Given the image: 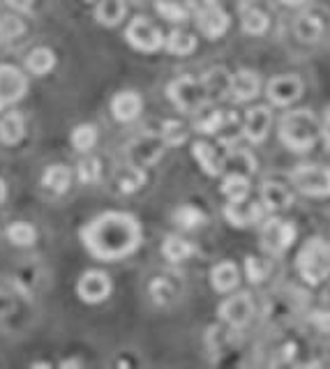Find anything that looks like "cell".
<instances>
[{
    "label": "cell",
    "mask_w": 330,
    "mask_h": 369,
    "mask_svg": "<svg viewBox=\"0 0 330 369\" xmlns=\"http://www.w3.org/2000/svg\"><path fill=\"white\" fill-rule=\"evenodd\" d=\"M81 240L100 261H120L141 245V226L127 213H104L81 231Z\"/></svg>",
    "instance_id": "1"
},
{
    "label": "cell",
    "mask_w": 330,
    "mask_h": 369,
    "mask_svg": "<svg viewBox=\"0 0 330 369\" xmlns=\"http://www.w3.org/2000/svg\"><path fill=\"white\" fill-rule=\"evenodd\" d=\"M279 141L293 153H305L317 146V141L324 134V127L319 125L317 115L310 108H296L288 111L282 120H279Z\"/></svg>",
    "instance_id": "2"
},
{
    "label": "cell",
    "mask_w": 330,
    "mask_h": 369,
    "mask_svg": "<svg viewBox=\"0 0 330 369\" xmlns=\"http://www.w3.org/2000/svg\"><path fill=\"white\" fill-rule=\"evenodd\" d=\"M167 95L171 102L185 113L201 111V108H205L212 102L203 79H194V77H180L176 81H171L167 88Z\"/></svg>",
    "instance_id": "3"
},
{
    "label": "cell",
    "mask_w": 330,
    "mask_h": 369,
    "mask_svg": "<svg viewBox=\"0 0 330 369\" xmlns=\"http://www.w3.org/2000/svg\"><path fill=\"white\" fill-rule=\"evenodd\" d=\"M298 270L310 284H319L330 277V245L321 238L310 240L298 254Z\"/></svg>",
    "instance_id": "4"
},
{
    "label": "cell",
    "mask_w": 330,
    "mask_h": 369,
    "mask_svg": "<svg viewBox=\"0 0 330 369\" xmlns=\"http://www.w3.org/2000/svg\"><path fill=\"white\" fill-rule=\"evenodd\" d=\"M125 39L132 49L137 51H158V49L164 46V32L155 26V23L148 19V16H137L127 23L125 30Z\"/></svg>",
    "instance_id": "5"
},
{
    "label": "cell",
    "mask_w": 330,
    "mask_h": 369,
    "mask_svg": "<svg viewBox=\"0 0 330 369\" xmlns=\"http://www.w3.org/2000/svg\"><path fill=\"white\" fill-rule=\"evenodd\" d=\"M291 182L307 196H330V169L319 164H300L293 169Z\"/></svg>",
    "instance_id": "6"
},
{
    "label": "cell",
    "mask_w": 330,
    "mask_h": 369,
    "mask_svg": "<svg viewBox=\"0 0 330 369\" xmlns=\"http://www.w3.org/2000/svg\"><path fill=\"white\" fill-rule=\"evenodd\" d=\"M164 148H167V144H164L162 134H141L127 146V159L129 164L146 169V166H153L164 155Z\"/></svg>",
    "instance_id": "7"
},
{
    "label": "cell",
    "mask_w": 330,
    "mask_h": 369,
    "mask_svg": "<svg viewBox=\"0 0 330 369\" xmlns=\"http://www.w3.org/2000/svg\"><path fill=\"white\" fill-rule=\"evenodd\" d=\"M296 240V226L284 220H268L261 229V245L270 254H282Z\"/></svg>",
    "instance_id": "8"
},
{
    "label": "cell",
    "mask_w": 330,
    "mask_h": 369,
    "mask_svg": "<svg viewBox=\"0 0 330 369\" xmlns=\"http://www.w3.org/2000/svg\"><path fill=\"white\" fill-rule=\"evenodd\" d=\"M26 90H28V79L19 67L0 65V108L16 104L26 95Z\"/></svg>",
    "instance_id": "9"
},
{
    "label": "cell",
    "mask_w": 330,
    "mask_h": 369,
    "mask_svg": "<svg viewBox=\"0 0 330 369\" xmlns=\"http://www.w3.org/2000/svg\"><path fill=\"white\" fill-rule=\"evenodd\" d=\"M79 298L88 305L104 303L111 296V277L102 270H88L81 275V280L77 284Z\"/></svg>",
    "instance_id": "10"
},
{
    "label": "cell",
    "mask_w": 330,
    "mask_h": 369,
    "mask_svg": "<svg viewBox=\"0 0 330 369\" xmlns=\"http://www.w3.org/2000/svg\"><path fill=\"white\" fill-rule=\"evenodd\" d=\"M220 318L224 321L229 328H243V325L250 323V318L254 314V303L247 293H238V296L227 298L224 303L220 305Z\"/></svg>",
    "instance_id": "11"
},
{
    "label": "cell",
    "mask_w": 330,
    "mask_h": 369,
    "mask_svg": "<svg viewBox=\"0 0 330 369\" xmlns=\"http://www.w3.org/2000/svg\"><path fill=\"white\" fill-rule=\"evenodd\" d=\"M196 26H199V32L203 37L217 39L229 30V14L217 3L201 5V10L196 12Z\"/></svg>",
    "instance_id": "12"
},
{
    "label": "cell",
    "mask_w": 330,
    "mask_h": 369,
    "mask_svg": "<svg viewBox=\"0 0 330 369\" xmlns=\"http://www.w3.org/2000/svg\"><path fill=\"white\" fill-rule=\"evenodd\" d=\"M303 95V81L296 74H282L268 83V99L275 106H288Z\"/></svg>",
    "instance_id": "13"
},
{
    "label": "cell",
    "mask_w": 330,
    "mask_h": 369,
    "mask_svg": "<svg viewBox=\"0 0 330 369\" xmlns=\"http://www.w3.org/2000/svg\"><path fill=\"white\" fill-rule=\"evenodd\" d=\"M270 123H273V113H270L268 106H252L250 111L245 113V120H243L245 139L252 141V144H261V141L268 137Z\"/></svg>",
    "instance_id": "14"
},
{
    "label": "cell",
    "mask_w": 330,
    "mask_h": 369,
    "mask_svg": "<svg viewBox=\"0 0 330 369\" xmlns=\"http://www.w3.org/2000/svg\"><path fill=\"white\" fill-rule=\"evenodd\" d=\"M192 157L199 162L203 173L208 175H217L227 166V153H222L217 146L208 144V141H196L192 146Z\"/></svg>",
    "instance_id": "15"
},
{
    "label": "cell",
    "mask_w": 330,
    "mask_h": 369,
    "mask_svg": "<svg viewBox=\"0 0 330 369\" xmlns=\"http://www.w3.org/2000/svg\"><path fill=\"white\" fill-rule=\"evenodd\" d=\"M259 201L263 204V208L270 213H279V211H286L288 206L293 204V194L286 184L277 182V180H268L261 184V192H259Z\"/></svg>",
    "instance_id": "16"
},
{
    "label": "cell",
    "mask_w": 330,
    "mask_h": 369,
    "mask_svg": "<svg viewBox=\"0 0 330 369\" xmlns=\"http://www.w3.org/2000/svg\"><path fill=\"white\" fill-rule=\"evenodd\" d=\"M263 204L259 201H254V204H250V201H238V204H234V201H229L227 208H224V215L227 220L234 224V226H250V224H257L261 217H263Z\"/></svg>",
    "instance_id": "17"
},
{
    "label": "cell",
    "mask_w": 330,
    "mask_h": 369,
    "mask_svg": "<svg viewBox=\"0 0 330 369\" xmlns=\"http://www.w3.org/2000/svg\"><path fill=\"white\" fill-rule=\"evenodd\" d=\"M141 108H144V99L139 97L134 90H122L111 99V113H113V118L120 123L137 120Z\"/></svg>",
    "instance_id": "18"
},
{
    "label": "cell",
    "mask_w": 330,
    "mask_h": 369,
    "mask_svg": "<svg viewBox=\"0 0 330 369\" xmlns=\"http://www.w3.org/2000/svg\"><path fill=\"white\" fill-rule=\"evenodd\" d=\"M229 92L236 102H250V99H254L261 92V81L254 72L241 70L231 77V90Z\"/></svg>",
    "instance_id": "19"
},
{
    "label": "cell",
    "mask_w": 330,
    "mask_h": 369,
    "mask_svg": "<svg viewBox=\"0 0 330 369\" xmlns=\"http://www.w3.org/2000/svg\"><path fill=\"white\" fill-rule=\"evenodd\" d=\"M238 280H241V275H238L236 263H231V261H222L210 270V284H212V289L220 293L234 291L238 287Z\"/></svg>",
    "instance_id": "20"
},
{
    "label": "cell",
    "mask_w": 330,
    "mask_h": 369,
    "mask_svg": "<svg viewBox=\"0 0 330 369\" xmlns=\"http://www.w3.org/2000/svg\"><path fill=\"white\" fill-rule=\"evenodd\" d=\"M293 32L305 44H315L324 35V21L317 14H300L293 23Z\"/></svg>",
    "instance_id": "21"
},
{
    "label": "cell",
    "mask_w": 330,
    "mask_h": 369,
    "mask_svg": "<svg viewBox=\"0 0 330 369\" xmlns=\"http://www.w3.org/2000/svg\"><path fill=\"white\" fill-rule=\"evenodd\" d=\"M125 0H97L95 7V19L102 26H118V23L125 19Z\"/></svg>",
    "instance_id": "22"
},
{
    "label": "cell",
    "mask_w": 330,
    "mask_h": 369,
    "mask_svg": "<svg viewBox=\"0 0 330 369\" xmlns=\"http://www.w3.org/2000/svg\"><path fill=\"white\" fill-rule=\"evenodd\" d=\"M23 134H26V120H23L21 113L10 111L0 118V141H3V144L7 146L19 144L23 139Z\"/></svg>",
    "instance_id": "23"
},
{
    "label": "cell",
    "mask_w": 330,
    "mask_h": 369,
    "mask_svg": "<svg viewBox=\"0 0 330 369\" xmlns=\"http://www.w3.org/2000/svg\"><path fill=\"white\" fill-rule=\"evenodd\" d=\"M56 67V54L46 46H37L26 56V70L32 77H44Z\"/></svg>",
    "instance_id": "24"
},
{
    "label": "cell",
    "mask_w": 330,
    "mask_h": 369,
    "mask_svg": "<svg viewBox=\"0 0 330 369\" xmlns=\"http://www.w3.org/2000/svg\"><path fill=\"white\" fill-rule=\"evenodd\" d=\"M222 194L227 196V201H245L250 196V178H247V173H241V171H234L229 173L224 180H222Z\"/></svg>",
    "instance_id": "25"
},
{
    "label": "cell",
    "mask_w": 330,
    "mask_h": 369,
    "mask_svg": "<svg viewBox=\"0 0 330 369\" xmlns=\"http://www.w3.org/2000/svg\"><path fill=\"white\" fill-rule=\"evenodd\" d=\"M42 184L49 192H56V194H63V192L70 189L72 184V173L68 166L63 164H51L46 166V171L42 173Z\"/></svg>",
    "instance_id": "26"
},
{
    "label": "cell",
    "mask_w": 330,
    "mask_h": 369,
    "mask_svg": "<svg viewBox=\"0 0 330 369\" xmlns=\"http://www.w3.org/2000/svg\"><path fill=\"white\" fill-rule=\"evenodd\" d=\"M164 49L173 56H189L196 49V37L185 30H171L164 37Z\"/></svg>",
    "instance_id": "27"
},
{
    "label": "cell",
    "mask_w": 330,
    "mask_h": 369,
    "mask_svg": "<svg viewBox=\"0 0 330 369\" xmlns=\"http://www.w3.org/2000/svg\"><path fill=\"white\" fill-rule=\"evenodd\" d=\"M144 182H146V169H141V166L127 164L125 169L115 173V184H118L122 194H132V192H137Z\"/></svg>",
    "instance_id": "28"
},
{
    "label": "cell",
    "mask_w": 330,
    "mask_h": 369,
    "mask_svg": "<svg viewBox=\"0 0 330 369\" xmlns=\"http://www.w3.org/2000/svg\"><path fill=\"white\" fill-rule=\"evenodd\" d=\"M162 254L167 256L171 263H183L194 254V245L183 240L180 236H167V240L162 242Z\"/></svg>",
    "instance_id": "29"
},
{
    "label": "cell",
    "mask_w": 330,
    "mask_h": 369,
    "mask_svg": "<svg viewBox=\"0 0 330 369\" xmlns=\"http://www.w3.org/2000/svg\"><path fill=\"white\" fill-rule=\"evenodd\" d=\"M203 83H205V88H208V95L210 99L215 102L217 97H224L227 92L231 90V74L227 70H210V72H205L203 74Z\"/></svg>",
    "instance_id": "30"
},
{
    "label": "cell",
    "mask_w": 330,
    "mask_h": 369,
    "mask_svg": "<svg viewBox=\"0 0 330 369\" xmlns=\"http://www.w3.org/2000/svg\"><path fill=\"white\" fill-rule=\"evenodd\" d=\"M7 240L16 247H30V245H35L37 231H35V226H30L28 222H14L7 226Z\"/></svg>",
    "instance_id": "31"
},
{
    "label": "cell",
    "mask_w": 330,
    "mask_h": 369,
    "mask_svg": "<svg viewBox=\"0 0 330 369\" xmlns=\"http://www.w3.org/2000/svg\"><path fill=\"white\" fill-rule=\"evenodd\" d=\"M241 23L247 35H263V32L268 30V16L266 12L257 10V7H247V10H243Z\"/></svg>",
    "instance_id": "32"
},
{
    "label": "cell",
    "mask_w": 330,
    "mask_h": 369,
    "mask_svg": "<svg viewBox=\"0 0 330 369\" xmlns=\"http://www.w3.org/2000/svg\"><path fill=\"white\" fill-rule=\"evenodd\" d=\"M97 144V130L95 125H77L72 130V146L79 150V153H90Z\"/></svg>",
    "instance_id": "33"
},
{
    "label": "cell",
    "mask_w": 330,
    "mask_h": 369,
    "mask_svg": "<svg viewBox=\"0 0 330 369\" xmlns=\"http://www.w3.org/2000/svg\"><path fill=\"white\" fill-rule=\"evenodd\" d=\"M173 220H176L180 229L192 231V229H199V226L205 222V215L196 206H180L178 211L173 213Z\"/></svg>",
    "instance_id": "34"
},
{
    "label": "cell",
    "mask_w": 330,
    "mask_h": 369,
    "mask_svg": "<svg viewBox=\"0 0 330 369\" xmlns=\"http://www.w3.org/2000/svg\"><path fill=\"white\" fill-rule=\"evenodd\" d=\"M273 270V265H270L268 258H261V256H247L245 261V273L250 277L252 284H261L266 282V277Z\"/></svg>",
    "instance_id": "35"
},
{
    "label": "cell",
    "mask_w": 330,
    "mask_h": 369,
    "mask_svg": "<svg viewBox=\"0 0 330 369\" xmlns=\"http://www.w3.org/2000/svg\"><path fill=\"white\" fill-rule=\"evenodd\" d=\"M23 30H26V26H23L19 16H10V14L0 16V44H7V42H14L16 37H21Z\"/></svg>",
    "instance_id": "36"
},
{
    "label": "cell",
    "mask_w": 330,
    "mask_h": 369,
    "mask_svg": "<svg viewBox=\"0 0 330 369\" xmlns=\"http://www.w3.org/2000/svg\"><path fill=\"white\" fill-rule=\"evenodd\" d=\"M158 12L162 14V19H167L171 23H185L189 19V12L185 5L176 3V0H160Z\"/></svg>",
    "instance_id": "37"
},
{
    "label": "cell",
    "mask_w": 330,
    "mask_h": 369,
    "mask_svg": "<svg viewBox=\"0 0 330 369\" xmlns=\"http://www.w3.org/2000/svg\"><path fill=\"white\" fill-rule=\"evenodd\" d=\"M151 296L158 305H169L176 300V287H173L167 277H158V280L151 284Z\"/></svg>",
    "instance_id": "38"
},
{
    "label": "cell",
    "mask_w": 330,
    "mask_h": 369,
    "mask_svg": "<svg viewBox=\"0 0 330 369\" xmlns=\"http://www.w3.org/2000/svg\"><path fill=\"white\" fill-rule=\"evenodd\" d=\"M160 134L167 146H180L187 139V130L180 120H164Z\"/></svg>",
    "instance_id": "39"
},
{
    "label": "cell",
    "mask_w": 330,
    "mask_h": 369,
    "mask_svg": "<svg viewBox=\"0 0 330 369\" xmlns=\"http://www.w3.org/2000/svg\"><path fill=\"white\" fill-rule=\"evenodd\" d=\"M227 125V115L222 113V111H210V113H205L203 118L196 123V132H201V134H215L220 132L222 127Z\"/></svg>",
    "instance_id": "40"
},
{
    "label": "cell",
    "mask_w": 330,
    "mask_h": 369,
    "mask_svg": "<svg viewBox=\"0 0 330 369\" xmlns=\"http://www.w3.org/2000/svg\"><path fill=\"white\" fill-rule=\"evenodd\" d=\"M100 175H102V166H100V159H95V157H90V159H84V162L79 164V178L81 182H88V184H93L100 180Z\"/></svg>",
    "instance_id": "41"
},
{
    "label": "cell",
    "mask_w": 330,
    "mask_h": 369,
    "mask_svg": "<svg viewBox=\"0 0 330 369\" xmlns=\"http://www.w3.org/2000/svg\"><path fill=\"white\" fill-rule=\"evenodd\" d=\"M312 321H315V325H317L321 332H328L330 334V312H315Z\"/></svg>",
    "instance_id": "42"
},
{
    "label": "cell",
    "mask_w": 330,
    "mask_h": 369,
    "mask_svg": "<svg viewBox=\"0 0 330 369\" xmlns=\"http://www.w3.org/2000/svg\"><path fill=\"white\" fill-rule=\"evenodd\" d=\"M32 3H35V0H7V5H10L12 10H16V12H28L32 7Z\"/></svg>",
    "instance_id": "43"
},
{
    "label": "cell",
    "mask_w": 330,
    "mask_h": 369,
    "mask_svg": "<svg viewBox=\"0 0 330 369\" xmlns=\"http://www.w3.org/2000/svg\"><path fill=\"white\" fill-rule=\"evenodd\" d=\"M12 312V298L0 291V316H7Z\"/></svg>",
    "instance_id": "44"
},
{
    "label": "cell",
    "mask_w": 330,
    "mask_h": 369,
    "mask_svg": "<svg viewBox=\"0 0 330 369\" xmlns=\"http://www.w3.org/2000/svg\"><path fill=\"white\" fill-rule=\"evenodd\" d=\"M5 196H7V184H5L3 178H0V204L5 201Z\"/></svg>",
    "instance_id": "45"
},
{
    "label": "cell",
    "mask_w": 330,
    "mask_h": 369,
    "mask_svg": "<svg viewBox=\"0 0 330 369\" xmlns=\"http://www.w3.org/2000/svg\"><path fill=\"white\" fill-rule=\"evenodd\" d=\"M324 137H326V141L330 144V111H328V118H326V127H324Z\"/></svg>",
    "instance_id": "46"
},
{
    "label": "cell",
    "mask_w": 330,
    "mask_h": 369,
    "mask_svg": "<svg viewBox=\"0 0 330 369\" xmlns=\"http://www.w3.org/2000/svg\"><path fill=\"white\" fill-rule=\"evenodd\" d=\"M282 3H284V5H303L305 0H282Z\"/></svg>",
    "instance_id": "47"
},
{
    "label": "cell",
    "mask_w": 330,
    "mask_h": 369,
    "mask_svg": "<svg viewBox=\"0 0 330 369\" xmlns=\"http://www.w3.org/2000/svg\"><path fill=\"white\" fill-rule=\"evenodd\" d=\"M212 3H217V0H201V5H212Z\"/></svg>",
    "instance_id": "48"
},
{
    "label": "cell",
    "mask_w": 330,
    "mask_h": 369,
    "mask_svg": "<svg viewBox=\"0 0 330 369\" xmlns=\"http://www.w3.org/2000/svg\"><path fill=\"white\" fill-rule=\"evenodd\" d=\"M86 3H93V0H86Z\"/></svg>",
    "instance_id": "49"
}]
</instances>
